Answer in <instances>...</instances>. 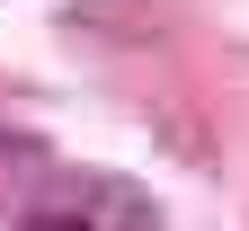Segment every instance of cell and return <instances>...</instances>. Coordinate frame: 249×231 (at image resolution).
I'll list each match as a JSON object with an SVG mask.
<instances>
[{
	"label": "cell",
	"instance_id": "6da1fadb",
	"mask_svg": "<svg viewBox=\"0 0 249 231\" xmlns=\"http://www.w3.org/2000/svg\"><path fill=\"white\" fill-rule=\"evenodd\" d=\"M80 222H116V231H151L160 205L124 178H53L36 187V205L18 213V231H80Z\"/></svg>",
	"mask_w": 249,
	"mask_h": 231
}]
</instances>
